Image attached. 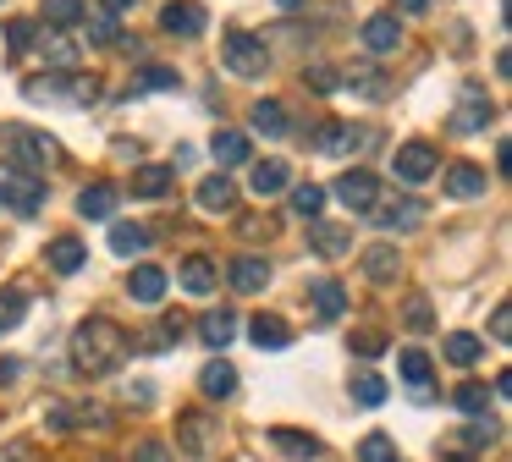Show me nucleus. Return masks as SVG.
<instances>
[{"instance_id":"obj_31","label":"nucleus","mask_w":512,"mask_h":462,"mask_svg":"<svg viewBox=\"0 0 512 462\" xmlns=\"http://www.w3.org/2000/svg\"><path fill=\"white\" fill-rule=\"evenodd\" d=\"M210 154H215V165H243L248 160V132H215L210 138Z\"/></svg>"},{"instance_id":"obj_49","label":"nucleus","mask_w":512,"mask_h":462,"mask_svg":"<svg viewBox=\"0 0 512 462\" xmlns=\"http://www.w3.org/2000/svg\"><path fill=\"white\" fill-rule=\"evenodd\" d=\"M6 39H12V55H23V50H28V39H34V22H23V17L6 22Z\"/></svg>"},{"instance_id":"obj_15","label":"nucleus","mask_w":512,"mask_h":462,"mask_svg":"<svg viewBox=\"0 0 512 462\" xmlns=\"http://www.w3.org/2000/svg\"><path fill=\"white\" fill-rule=\"evenodd\" d=\"M485 127H490V99L468 83L463 88V105H457V116H452V132H463V138H468V132H485Z\"/></svg>"},{"instance_id":"obj_13","label":"nucleus","mask_w":512,"mask_h":462,"mask_svg":"<svg viewBox=\"0 0 512 462\" xmlns=\"http://www.w3.org/2000/svg\"><path fill=\"white\" fill-rule=\"evenodd\" d=\"M424 220V198H391V204H375V226L386 231H413Z\"/></svg>"},{"instance_id":"obj_14","label":"nucleus","mask_w":512,"mask_h":462,"mask_svg":"<svg viewBox=\"0 0 512 462\" xmlns=\"http://www.w3.org/2000/svg\"><path fill=\"white\" fill-rule=\"evenodd\" d=\"M177 440H182V451H188V457H204V451H210V440H215V418L210 413H182L177 418Z\"/></svg>"},{"instance_id":"obj_32","label":"nucleus","mask_w":512,"mask_h":462,"mask_svg":"<svg viewBox=\"0 0 512 462\" xmlns=\"http://www.w3.org/2000/svg\"><path fill=\"white\" fill-rule=\"evenodd\" d=\"M133 193L138 198H166L171 193V165H138V171H133Z\"/></svg>"},{"instance_id":"obj_33","label":"nucleus","mask_w":512,"mask_h":462,"mask_svg":"<svg viewBox=\"0 0 512 462\" xmlns=\"http://www.w3.org/2000/svg\"><path fill=\"white\" fill-rule=\"evenodd\" d=\"M149 248V226H127V220H116L111 226V253H122V259H133V253Z\"/></svg>"},{"instance_id":"obj_47","label":"nucleus","mask_w":512,"mask_h":462,"mask_svg":"<svg viewBox=\"0 0 512 462\" xmlns=\"http://www.w3.org/2000/svg\"><path fill=\"white\" fill-rule=\"evenodd\" d=\"M380 347H386V336H380V330H358V336H353L358 358H380Z\"/></svg>"},{"instance_id":"obj_50","label":"nucleus","mask_w":512,"mask_h":462,"mask_svg":"<svg viewBox=\"0 0 512 462\" xmlns=\"http://www.w3.org/2000/svg\"><path fill=\"white\" fill-rule=\"evenodd\" d=\"M0 462H34V446H28V440H6V446H0Z\"/></svg>"},{"instance_id":"obj_28","label":"nucleus","mask_w":512,"mask_h":462,"mask_svg":"<svg viewBox=\"0 0 512 462\" xmlns=\"http://www.w3.org/2000/svg\"><path fill=\"white\" fill-rule=\"evenodd\" d=\"M397 248H391V242H375V248H364V275H369V281H375V286H386L391 281V275H397Z\"/></svg>"},{"instance_id":"obj_16","label":"nucleus","mask_w":512,"mask_h":462,"mask_svg":"<svg viewBox=\"0 0 512 462\" xmlns=\"http://www.w3.org/2000/svg\"><path fill=\"white\" fill-rule=\"evenodd\" d=\"M177 275H182V292H193V297H210V292H215V281H221L215 259H204V253H188Z\"/></svg>"},{"instance_id":"obj_23","label":"nucleus","mask_w":512,"mask_h":462,"mask_svg":"<svg viewBox=\"0 0 512 462\" xmlns=\"http://www.w3.org/2000/svg\"><path fill=\"white\" fill-rule=\"evenodd\" d=\"M485 182L490 176L479 171V165H468V160H457L452 171H446V193L452 198H485Z\"/></svg>"},{"instance_id":"obj_36","label":"nucleus","mask_w":512,"mask_h":462,"mask_svg":"<svg viewBox=\"0 0 512 462\" xmlns=\"http://www.w3.org/2000/svg\"><path fill=\"white\" fill-rule=\"evenodd\" d=\"M83 17H89L83 0H45V22H50V28H78Z\"/></svg>"},{"instance_id":"obj_25","label":"nucleus","mask_w":512,"mask_h":462,"mask_svg":"<svg viewBox=\"0 0 512 462\" xmlns=\"http://www.w3.org/2000/svg\"><path fill=\"white\" fill-rule=\"evenodd\" d=\"M78 215H83V220H111V215H116V187H111V182L83 187V193H78Z\"/></svg>"},{"instance_id":"obj_38","label":"nucleus","mask_w":512,"mask_h":462,"mask_svg":"<svg viewBox=\"0 0 512 462\" xmlns=\"http://www.w3.org/2000/svg\"><path fill=\"white\" fill-rule=\"evenodd\" d=\"M347 88L364 94V99H386V77H380L375 66H353V72H347Z\"/></svg>"},{"instance_id":"obj_37","label":"nucleus","mask_w":512,"mask_h":462,"mask_svg":"<svg viewBox=\"0 0 512 462\" xmlns=\"http://www.w3.org/2000/svg\"><path fill=\"white\" fill-rule=\"evenodd\" d=\"M28 319V297L17 292V286H6V292H0V336H6V330H17Z\"/></svg>"},{"instance_id":"obj_22","label":"nucleus","mask_w":512,"mask_h":462,"mask_svg":"<svg viewBox=\"0 0 512 462\" xmlns=\"http://www.w3.org/2000/svg\"><path fill=\"white\" fill-rule=\"evenodd\" d=\"M199 336H204V347L226 352V347H232V336H237V314H232V308H210V314L199 319Z\"/></svg>"},{"instance_id":"obj_20","label":"nucleus","mask_w":512,"mask_h":462,"mask_svg":"<svg viewBox=\"0 0 512 462\" xmlns=\"http://www.w3.org/2000/svg\"><path fill=\"white\" fill-rule=\"evenodd\" d=\"M248 127H254V132H265V138H287V132H292L287 105H281V99H259V105L248 110Z\"/></svg>"},{"instance_id":"obj_3","label":"nucleus","mask_w":512,"mask_h":462,"mask_svg":"<svg viewBox=\"0 0 512 462\" xmlns=\"http://www.w3.org/2000/svg\"><path fill=\"white\" fill-rule=\"evenodd\" d=\"M0 204L12 209V215H39L45 209V176H28L17 165H0Z\"/></svg>"},{"instance_id":"obj_12","label":"nucleus","mask_w":512,"mask_h":462,"mask_svg":"<svg viewBox=\"0 0 512 462\" xmlns=\"http://www.w3.org/2000/svg\"><path fill=\"white\" fill-rule=\"evenodd\" d=\"M309 308L331 325V319H342V308H347V292H342V281H331V275H314L309 281Z\"/></svg>"},{"instance_id":"obj_5","label":"nucleus","mask_w":512,"mask_h":462,"mask_svg":"<svg viewBox=\"0 0 512 462\" xmlns=\"http://www.w3.org/2000/svg\"><path fill=\"white\" fill-rule=\"evenodd\" d=\"M221 61L232 66L237 77H265V66H270V50H265V39H259V33H243V28H232V33H226V44H221Z\"/></svg>"},{"instance_id":"obj_24","label":"nucleus","mask_w":512,"mask_h":462,"mask_svg":"<svg viewBox=\"0 0 512 462\" xmlns=\"http://www.w3.org/2000/svg\"><path fill=\"white\" fill-rule=\"evenodd\" d=\"M199 391L215 396V402H221V396H232V391H237V369H232L226 358H210V363L199 369Z\"/></svg>"},{"instance_id":"obj_46","label":"nucleus","mask_w":512,"mask_h":462,"mask_svg":"<svg viewBox=\"0 0 512 462\" xmlns=\"http://www.w3.org/2000/svg\"><path fill=\"white\" fill-rule=\"evenodd\" d=\"M435 314H430V297H408V330H430Z\"/></svg>"},{"instance_id":"obj_4","label":"nucleus","mask_w":512,"mask_h":462,"mask_svg":"<svg viewBox=\"0 0 512 462\" xmlns=\"http://www.w3.org/2000/svg\"><path fill=\"white\" fill-rule=\"evenodd\" d=\"M496 440H501V424L479 418V424H468V429H452V435H441L435 457H446V462H474V457H485V446H496Z\"/></svg>"},{"instance_id":"obj_19","label":"nucleus","mask_w":512,"mask_h":462,"mask_svg":"<svg viewBox=\"0 0 512 462\" xmlns=\"http://www.w3.org/2000/svg\"><path fill=\"white\" fill-rule=\"evenodd\" d=\"M45 264H50L56 275H78L83 264H89V248H83L78 237H56V242L45 248Z\"/></svg>"},{"instance_id":"obj_21","label":"nucleus","mask_w":512,"mask_h":462,"mask_svg":"<svg viewBox=\"0 0 512 462\" xmlns=\"http://www.w3.org/2000/svg\"><path fill=\"white\" fill-rule=\"evenodd\" d=\"M127 292H133V303L155 308L160 297H166V270H160V264H138L133 281H127Z\"/></svg>"},{"instance_id":"obj_52","label":"nucleus","mask_w":512,"mask_h":462,"mask_svg":"<svg viewBox=\"0 0 512 462\" xmlns=\"http://www.w3.org/2000/svg\"><path fill=\"white\" fill-rule=\"evenodd\" d=\"M100 6H105V17H122V11H133L138 0H100Z\"/></svg>"},{"instance_id":"obj_39","label":"nucleus","mask_w":512,"mask_h":462,"mask_svg":"<svg viewBox=\"0 0 512 462\" xmlns=\"http://www.w3.org/2000/svg\"><path fill=\"white\" fill-rule=\"evenodd\" d=\"M45 61L56 66L61 77H67V72H78V44H72V39H61V33H56V39H45Z\"/></svg>"},{"instance_id":"obj_42","label":"nucleus","mask_w":512,"mask_h":462,"mask_svg":"<svg viewBox=\"0 0 512 462\" xmlns=\"http://www.w3.org/2000/svg\"><path fill=\"white\" fill-rule=\"evenodd\" d=\"M452 402L463 407V413H474V418H485V407H490V391L479 380H468V385H457L452 391Z\"/></svg>"},{"instance_id":"obj_54","label":"nucleus","mask_w":512,"mask_h":462,"mask_svg":"<svg viewBox=\"0 0 512 462\" xmlns=\"http://www.w3.org/2000/svg\"><path fill=\"white\" fill-rule=\"evenodd\" d=\"M281 11H298V6H309V0H276Z\"/></svg>"},{"instance_id":"obj_1","label":"nucleus","mask_w":512,"mask_h":462,"mask_svg":"<svg viewBox=\"0 0 512 462\" xmlns=\"http://www.w3.org/2000/svg\"><path fill=\"white\" fill-rule=\"evenodd\" d=\"M133 352V336H127L116 319H105V314H94V319H83L78 330H72V369L78 374H89V380H100V374H111L116 363Z\"/></svg>"},{"instance_id":"obj_9","label":"nucleus","mask_w":512,"mask_h":462,"mask_svg":"<svg viewBox=\"0 0 512 462\" xmlns=\"http://www.w3.org/2000/svg\"><path fill=\"white\" fill-rule=\"evenodd\" d=\"M375 127H342V121H336V127H325L320 132V149L325 154H364V149H375Z\"/></svg>"},{"instance_id":"obj_10","label":"nucleus","mask_w":512,"mask_h":462,"mask_svg":"<svg viewBox=\"0 0 512 462\" xmlns=\"http://www.w3.org/2000/svg\"><path fill=\"white\" fill-rule=\"evenodd\" d=\"M309 248L325 253V259H336V253L353 248V226H347V220H309Z\"/></svg>"},{"instance_id":"obj_53","label":"nucleus","mask_w":512,"mask_h":462,"mask_svg":"<svg viewBox=\"0 0 512 462\" xmlns=\"http://www.w3.org/2000/svg\"><path fill=\"white\" fill-rule=\"evenodd\" d=\"M402 11H408V17H424V11H430V0H397Z\"/></svg>"},{"instance_id":"obj_48","label":"nucleus","mask_w":512,"mask_h":462,"mask_svg":"<svg viewBox=\"0 0 512 462\" xmlns=\"http://www.w3.org/2000/svg\"><path fill=\"white\" fill-rule=\"evenodd\" d=\"M133 462H171V446H166V440H138Z\"/></svg>"},{"instance_id":"obj_6","label":"nucleus","mask_w":512,"mask_h":462,"mask_svg":"<svg viewBox=\"0 0 512 462\" xmlns=\"http://www.w3.org/2000/svg\"><path fill=\"white\" fill-rule=\"evenodd\" d=\"M331 193L342 198V204L353 209V215H369V209H375V198H380V176H375V171H364V165H353V171L336 176Z\"/></svg>"},{"instance_id":"obj_29","label":"nucleus","mask_w":512,"mask_h":462,"mask_svg":"<svg viewBox=\"0 0 512 462\" xmlns=\"http://www.w3.org/2000/svg\"><path fill=\"white\" fill-rule=\"evenodd\" d=\"M237 204V187H232V176H204V187H199V209H210V215H221V209H232Z\"/></svg>"},{"instance_id":"obj_40","label":"nucleus","mask_w":512,"mask_h":462,"mask_svg":"<svg viewBox=\"0 0 512 462\" xmlns=\"http://www.w3.org/2000/svg\"><path fill=\"white\" fill-rule=\"evenodd\" d=\"M353 402L358 407H380V402H386V380H380V374H353Z\"/></svg>"},{"instance_id":"obj_27","label":"nucleus","mask_w":512,"mask_h":462,"mask_svg":"<svg viewBox=\"0 0 512 462\" xmlns=\"http://www.w3.org/2000/svg\"><path fill=\"white\" fill-rule=\"evenodd\" d=\"M270 446L287 451V457H298V462H314V457H320V440L303 435V429H270Z\"/></svg>"},{"instance_id":"obj_11","label":"nucleus","mask_w":512,"mask_h":462,"mask_svg":"<svg viewBox=\"0 0 512 462\" xmlns=\"http://www.w3.org/2000/svg\"><path fill=\"white\" fill-rule=\"evenodd\" d=\"M160 28L177 33V39H199L204 33V6H193V0H171V6L160 11Z\"/></svg>"},{"instance_id":"obj_41","label":"nucleus","mask_w":512,"mask_h":462,"mask_svg":"<svg viewBox=\"0 0 512 462\" xmlns=\"http://www.w3.org/2000/svg\"><path fill=\"white\" fill-rule=\"evenodd\" d=\"M292 209H298V215H309V220H320V209H325V187L298 182V187H292Z\"/></svg>"},{"instance_id":"obj_26","label":"nucleus","mask_w":512,"mask_h":462,"mask_svg":"<svg viewBox=\"0 0 512 462\" xmlns=\"http://www.w3.org/2000/svg\"><path fill=\"white\" fill-rule=\"evenodd\" d=\"M248 336H254V347H265V352H281L292 341V325L287 319H276V314H259L254 325H248Z\"/></svg>"},{"instance_id":"obj_51","label":"nucleus","mask_w":512,"mask_h":462,"mask_svg":"<svg viewBox=\"0 0 512 462\" xmlns=\"http://www.w3.org/2000/svg\"><path fill=\"white\" fill-rule=\"evenodd\" d=\"M490 336H496V341H507V336H512V314H507V303H501L496 314H490Z\"/></svg>"},{"instance_id":"obj_2","label":"nucleus","mask_w":512,"mask_h":462,"mask_svg":"<svg viewBox=\"0 0 512 462\" xmlns=\"http://www.w3.org/2000/svg\"><path fill=\"white\" fill-rule=\"evenodd\" d=\"M0 143H6V154H12L17 171H28V176H45L50 165L61 160L56 143H50L45 132H28V127H6V132H0Z\"/></svg>"},{"instance_id":"obj_34","label":"nucleus","mask_w":512,"mask_h":462,"mask_svg":"<svg viewBox=\"0 0 512 462\" xmlns=\"http://www.w3.org/2000/svg\"><path fill=\"white\" fill-rule=\"evenodd\" d=\"M479 352H485V341H479V336H468V330H452V336H446V358H452L457 369H474V363H479Z\"/></svg>"},{"instance_id":"obj_43","label":"nucleus","mask_w":512,"mask_h":462,"mask_svg":"<svg viewBox=\"0 0 512 462\" xmlns=\"http://www.w3.org/2000/svg\"><path fill=\"white\" fill-rule=\"evenodd\" d=\"M177 66H144V72L133 77V88H149V94H160V88H177Z\"/></svg>"},{"instance_id":"obj_30","label":"nucleus","mask_w":512,"mask_h":462,"mask_svg":"<svg viewBox=\"0 0 512 462\" xmlns=\"http://www.w3.org/2000/svg\"><path fill=\"white\" fill-rule=\"evenodd\" d=\"M397 369H402V380L413 385V396L424 402V396H430V358H424L419 347H408V352L397 358Z\"/></svg>"},{"instance_id":"obj_8","label":"nucleus","mask_w":512,"mask_h":462,"mask_svg":"<svg viewBox=\"0 0 512 462\" xmlns=\"http://www.w3.org/2000/svg\"><path fill=\"white\" fill-rule=\"evenodd\" d=\"M358 39H364V50L369 55H397V44H402V22H397V11H375V17L358 28Z\"/></svg>"},{"instance_id":"obj_35","label":"nucleus","mask_w":512,"mask_h":462,"mask_svg":"<svg viewBox=\"0 0 512 462\" xmlns=\"http://www.w3.org/2000/svg\"><path fill=\"white\" fill-rule=\"evenodd\" d=\"M358 462H402V451H397V440H391V435H380V429H375V435L358 440Z\"/></svg>"},{"instance_id":"obj_44","label":"nucleus","mask_w":512,"mask_h":462,"mask_svg":"<svg viewBox=\"0 0 512 462\" xmlns=\"http://www.w3.org/2000/svg\"><path fill=\"white\" fill-rule=\"evenodd\" d=\"M303 83H309L314 94H336V83H342V72H336V66H325V61H314L309 72H303Z\"/></svg>"},{"instance_id":"obj_17","label":"nucleus","mask_w":512,"mask_h":462,"mask_svg":"<svg viewBox=\"0 0 512 462\" xmlns=\"http://www.w3.org/2000/svg\"><path fill=\"white\" fill-rule=\"evenodd\" d=\"M226 275H232L237 292H265V286H270V264L259 259V253H237Z\"/></svg>"},{"instance_id":"obj_7","label":"nucleus","mask_w":512,"mask_h":462,"mask_svg":"<svg viewBox=\"0 0 512 462\" xmlns=\"http://www.w3.org/2000/svg\"><path fill=\"white\" fill-rule=\"evenodd\" d=\"M391 165H397V176L408 187H419V182H430V176L441 171V154H435L430 143L413 138V143H402V149H397V160H391Z\"/></svg>"},{"instance_id":"obj_18","label":"nucleus","mask_w":512,"mask_h":462,"mask_svg":"<svg viewBox=\"0 0 512 462\" xmlns=\"http://www.w3.org/2000/svg\"><path fill=\"white\" fill-rule=\"evenodd\" d=\"M248 187H254L259 198L287 193V187H292V165H287V160H259V165H254V176H248Z\"/></svg>"},{"instance_id":"obj_45","label":"nucleus","mask_w":512,"mask_h":462,"mask_svg":"<svg viewBox=\"0 0 512 462\" xmlns=\"http://www.w3.org/2000/svg\"><path fill=\"white\" fill-rule=\"evenodd\" d=\"M89 39H94V44H122L116 17H105V11H100V17H89Z\"/></svg>"}]
</instances>
